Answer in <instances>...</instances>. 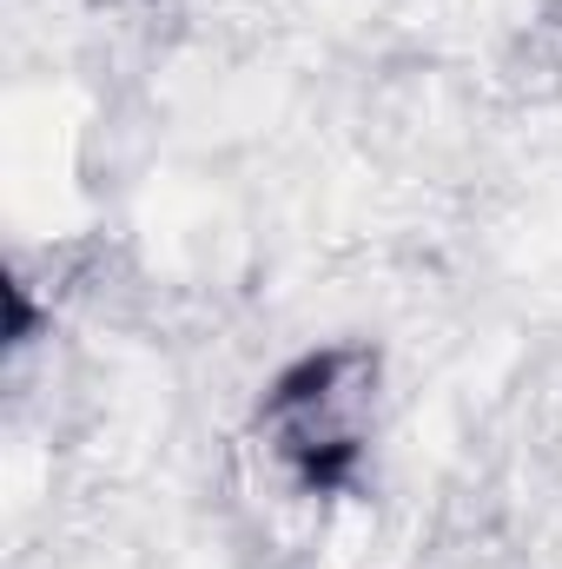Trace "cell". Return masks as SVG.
Masks as SVG:
<instances>
[{
    "mask_svg": "<svg viewBox=\"0 0 562 569\" xmlns=\"http://www.w3.org/2000/svg\"><path fill=\"white\" fill-rule=\"evenodd\" d=\"M364 385H371V365L358 351H331V358H311L279 398H272L279 450L311 483H338L344 463L358 457V437H364Z\"/></svg>",
    "mask_w": 562,
    "mask_h": 569,
    "instance_id": "6da1fadb",
    "label": "cell"
}]
</instances>
